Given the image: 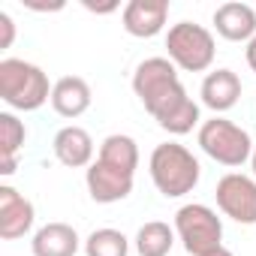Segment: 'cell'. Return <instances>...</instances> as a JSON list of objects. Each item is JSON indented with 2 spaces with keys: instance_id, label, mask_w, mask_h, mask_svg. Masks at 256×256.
Instances as JSON below:
<instances>
[{
  "instance_id": "obj_14",
  "label": "cell",
  "mask_w": 256,
  "mask_h": 256,
  "mask_svg": "<svg viewBox=\"0 0 256 256\" xmlns=\"http://www.w3.org/2000/svg\"><path fill=\"white\" fill-rule=\"evenodd\" d=\"M199 96H202V106H208L214 114L229 112V108H235L238 100H241V78H238L232 70H226V66L211 70V72L202 78Z\"/></svg>"
},
{
  "instance_id": "obj_24",
  "label": "cell",
  "mask_w": 256,
  "mask_h": 256,
  "mask_svg": "<svg viewBox=\"0 0 256 256\" xmlns=\"http://www.w3.org/2000/svg\"><path fill=\"white\" fill-rule=\"evenodd\" d=\"M205 256H235L229 247H217V250H211V253H205Z\"/></svg>"
},
{
  "instance_id": "obj_25",
  "label": "cell",
  "mask_w": 256,
  "mask_h": 256,
  "mask_svg": "<svg viewBox=\"0 0 256 256\" xmlns=\"http://www.w3.org/2000/svg\"><path fill=\"white\" fill-rule=\"evenodd\" d=\"M250 169H253V178H256V145H253V157H250Z\"/></svg>"
},
{
  "instance_id": "obj_23",
  "label": "cell",
  "mask_w": 256,
  "mask_h": 256,
  "mask_svg": "<svg viewBox=\"0 0 256 256\" xmlns=\"http://www.w3.org/2000/svg\"><path fill=\"white\" fill-rule=\"evenodd\" d=\"M84 10H90V12H114V10H118V4H106V6H94V4H88V0H84Z\"/></svg>"
},
{
  "instance_id": "obj_2",
  "label": "cell",
  "mask_w": 256,
  "mask_h": 256,
  "mask_svg": "<svg viewBox=\"0 0 256 256\" xmlns=\"http://www.w3.org/2000/svg\"><path fill=\"white\" fill-rule=\"evenodd\" d=\"M148 172L154 187L166 196V199H181L187 193H193V187L202 178V166L193 157L190 148L178 145V142H163L151 151L148 160Z\"/></svg>"
},
{
  "instance_id": "obj_4",
  "label": "cell",
  "mask_w": 256,
  "mask_h": 256,
  "mask_svg": "<svg viewBox=\"0 0 256 256\" xmlns=\"http://www.w3.org/2000/svg\"><path fill=\"white\" fill-rule=\"evenodd\" d=\"M166 52H169V60L178 70H184V72H205L214 64L217 46H214V34L205 24L178 22L166 34Z\"/></svg>"
},
{
  "instance_id": "obj_8",
  "label": "cell",
  "mask_w": 256,
  "mask_h": 256,
  "mask_svg": "<svg viewBox=\"0 0 256 256\" xmlns=\"http://www.w3.org/2000/svg\"><path fill=\"white\" fill-rule=\"evenodd\" d=\"M84 184H88V193H90L94 202L114 205V202H120V199H126V196L133 193L136 175L133 172H124L118 166H108L102 160H94L84 169Z\"/></svg>"
},
{
  "instance_id": "obj_3",
  "label": "cell",
  "mask_w": 256,
  "mask_h": 256,
  "mask_svg": "<svg viewBox=\"0 0 256 256\" xmlns=\"http://www.w3.org/2000/svg\"><path fill=\"white\" fill-rule=\"evenodd\" d=\"M199 148L220 166L238 169L253 157V139L244 126L226 120V118H211L199 126V136H196Z\"/></svg>"
},
{
  "instance_id": "obj_22",
  "label": "cell",
  "mask_w": 256,
  "mask_h": 256,
  "mask_svg": "<svg viewBox=\"0 0 256 256\" xmlns=\"http://www.w3.org/2000/svg\"><path fill=\"white\" fill-rule=\"evenodd\" d=\"M244 58H247V66L256 72V36L247 42V48H244Z\"/></svg>"
},
{
  "instance_id": "obj_21",
  "label": "cell",
  "mask_w": 256,
  "mask_h": 256,
  "mask_svg": "<svg viewBox=\"0 0 256 256\" xmlns=\"http://www.w3.org/2000/svg\"><path fill=\"white\" fill-rule=\"evenodd\" d=\"M0 30H4V36H0V48H10L12 40H16V22L10 18V12H0Z\"/></svg>"
},
{
  "instance_id": "obj_9",
  "label": "cell",
  "mask_w": 256,
  "mask_h": 256,
  "mask_svg": "<svg viewBox=\"0 0 256 256\" xmlns=\"http://www.w3.org/2000/svg\"><path fill=\"white\" fill-rule=\"evenodd\" d=\"M34 220H36V211L28 196H22L10 184L0 187V238L4 241L24 238L34 229Z\"/></svg>"
},
{
  "instance_id": "obj_20",
  "label": "cell",
  "mask_w": 256,
  "mask_h": 256,
  "mask_svg": "<svg viewBox=\"0 0 256 256\" xmlns=\"http://www.w3.org/2000/svg\"><path fill=\"white\" fill-rule=\"evenodd\" d=\"M24 139V120H18L12 112H0V160H18Z\"/></svg>"
},
{
  "instance_id": "obj_18",
  "label": "cell",
  "mask_w": 256,
  "mask_h": 256,
  "mask_svg": "<svg viewBox=\"0 0 256 256\" xmlns=\"http://www.w3.org/2000/svg\"><path fill=\"white\" fill-rule=\"evenodd\" d=\"M175 247V229L163 220H148L136 232V253L139 256H169Z\"/></svg>"
},
{
  "instance_id": "obj_10",
  "label": "cell",
  "mask_w": 256,
  "mask_h": 256,
  "mask_svg": "<svg viewBox=\"0 0 256 256\" xmlns=\"http://www.w3.org/2000/svg\"><path fill=\"white\" fill-rule=\"evenodd\" d=\"M169 0H130L120 12L124 30L136 40H151L166 28Z\"/></svg>"
},
{
  "instance_id": "obj_5",
  "label": "cell",
  "mask_w": 256,
  "mask_h": 256,
  "mask_svg": "<svg viewBox=\"0 0 256 256\" xmlns=\"http://www.w3.org/2000/svg\"><path fill=\"white\" fill-rule=\"evenodd\" d=\"M175 235L190 256H205L223 247V220L217 217L214 208L190 202L175 211Z\"/></svg>"
},
{
  "instance_id": "obj_1",
  "label": "cell",
  "mask_w": 256,
  "mask_h": 256,
  "mask_svg": "<svg viewBox=\"0 0 256 256\" xmlns=\"http://www.w3.org/2000/svg\"><path fill=\"white\" fill-rule=\"evenodd\" d=\"M48 76L42 66L22 60V58H4L0 60V100L16 112H36L46 102H52Z\"/></svg>"
},
{
  "instance_id": "obj_16",
  "label": "cell",
  "mask_w": 256,
  "mask_h": 256,
  "mask_svg": "<svg viewBox=\"0 0 256 256\" xmlns=\"http://www.w3.org/2000/svg\"><path fill=\"white\" fill-rule=\"evenodd\" d=\"M78 247H82V238H78L76 226L60 223V220L40 226L34 232V241H30L34 256H76Z\"/></svg>"
},
{
  "instance_id": "obj_17",
  "label": "cell",
  "mask_w": 256,
  "mask_h": 256,
  "mask_svg": "<svg viewBox=\"0 0 256 256\" xmlns=\"http://www.w3.org/2000/svg\"><path fill=\"white\" fill-rule=\"evenodd\" d=\"M96 160L108 163V166H118L124 172H133L139 169V145L133 136H124V133H112L100 142V154Z\"/></svg>"
},
{
  "instance_id": "obj_11",
  "label": "cell",
  "mask_w": 256,
  "mask_h": 256,
  "mask_svg": "<svg viewBox=\"0 0 256 256\" xmlns=\"http://www.w3.org/2000/svg\"><path fill=\"white\" fill-rule=\"evenodd\" d=\"M52 151L58 157V163H64L66 169H88L96 157V148H94V139L84 126H60L54 133V142H52Z\"/></svg>"
},
{
  "instance_id": "obj_19",
  "label": "cell",
  "mask_w": 256,
  "mask_h": 256,
  "mask_svg": "<svg viewBox=\"0 0 256 256\" xmlns=\"http://www.w3.org/2000/svg\"><path fill=\"white\" fill-rule=\"evenodd\" d=\"M84 256H130V238L112 226L94 229L84 238Z\"/></svg>"
},
{
  "instance_id": "obj_7",
  "label": "cell",
  "mask_w": 256,
  "mask_h": 256,
  "mask_svg": "<svg viewBox=\"0 0 256 256\" xmlns=\"http://www.w3.org/2000/svg\"><path fill=\"white\" fill-rule=\"evenodd\" d=\"M217 208L241 223V226H253L256 223V178L250 175H241V172H226L220 181H217Z\"/></svg>"
},
{
  "instance_id": "obj_15",
  "label": "cell",
  "mask_w": 256,
  "mask_h": 256,
  "mask_svg": "<svg viewBox=\"0 0 256 256\" xmlns=\"http://www.w3.org/2000/svg\"><path fill=\"white\" fill-rule=\"evenodd\" d=\"M90 102H94V94H90V84L82 76H64L52 88V108L60 118L76 120L90 108Z\"/></svg>"
},
{
  "instance_id": "obj_6",
  "label": "cell",
  "mask_w": 256,
  "mask_h": 256,
  "mask_svg": "<svg viewBox=\"0 0 256 256\" xmlns=\"http://www.w3.org/2000/svg\"><path fill=\"white\" fill-rule=\"evenodd\" d=\"M184 84H181V76H178V66L169 60V58H148L136 66L133 72V94L139 96V102L145 106L148 114H154L172 94H178Z\"/></svg>"
},
{
  "instance_id": "obj_13",
  "label": "cell",
  "mask_w": 256,
  "mask_h": 256,
  "mask_svg": "<svg viewBox=\"0 0 256 256\" xmlns=\"http://www.w3.org/2000/svg\"><path fill=\"white\" fill-rule=\"evenodd\" d=\"M214 30L229 42H250L256 36V10L238 0L220 4L214 10Z\"/></svg>"
},
{
  "instance_id": "obj_12",
  "label": "cell",
  "mask_w": 256,
  "mask_h": 256,
  "mask_svg": "<svg viewBox=\"0 0 256 256\" xmlns=\"http://www.w3.org/2000/svg\"><path fill=\"white\" fill-rule=\"evenodd\" d=\"M151 118L172 136H187V133H193V126H202L199 124V102L187 94V88L172 94Z\"/></svg>"
}]
</instances>
